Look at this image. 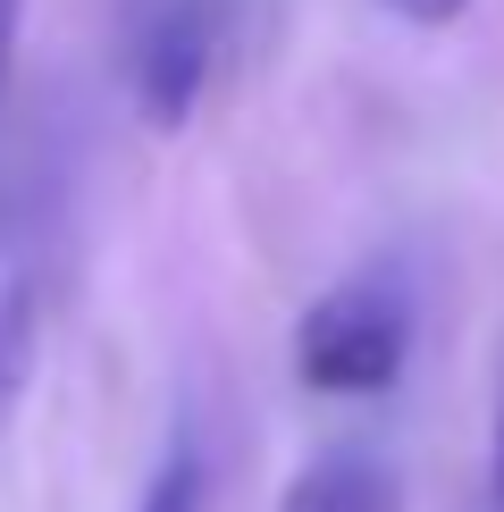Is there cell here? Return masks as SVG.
<instances>
[{
	"mask_svg": "<svg viewBox=\"0 0 504 512\" xmlns=\"http://www.w3.org/2000/svg\"><path fill=\"white\" fill-rule=\"evenodd\" d=\"M219 51H227V0H126L118 59H126V93H135L152 135H177L202 110Z\"/></svg>",
	"mask_w": 504,
	"mask_h": 512,
	"instance_id": "cell-2",
	"label": "cell"
},
{
	"mask_svg": "<svg viewBox=\"0 0 504 512\" xmlns=\"http://www.w3.org/2000/svg\"><path fill=\"white\" fill-rule=\"evenodd\" d=\"M278 512H395V479L370 454H320L311 471H294Z\"/></svg>",
	"mask_w": 504,
	"mask_h": 512,
	"instance_id": "cell-4",
	"label": "cell"
},
{
	"mask_svg": "<svg viewBox=\"0 0 504 512\" xmlns=\"http://www.w3.org/2000/svg\"><path fill=\"white\" fill-rule=\"evenodd\" d=\"M135 512H202V454H194V445H177V454L160 462V479L143 487Z\"/></svg>",
	"mask_w": 504,
	"mask_h": 512,
	"instance_id": "cell-5",
	"label": "cell"
},
{
	"mask_svg": "<svg viewBox=\"0 0 504 512\" xmlns=\"http://www.w3.org/2000/svg\"><path fill=\"white\" fill-rule=\"evenodd\" d=\"M412 353V294L395 269H362L294 319V378L311 395H378Z\"/></svg>",
	"mask_w": 504,
	"mask_h": 512,
	"instance_id": "cell-1",
	"label": "cell"
},
{
	"mask_svg": "<svg viewBox=\"0 0 504 512\" xmlns=\"http://www.w3.org/2000/svg\"><path fill=\"white\" fill-rule=\"evenodd\" d=\"M42 294H51V185L17 168V177H0V420L26 395L42 345Z\"/></svg>",
	"mask_w": 504,
	"mask_h": 512,
	"instance_id": "cell-3",
	"label": "cell"
},
{
	"mask_svg": "<svg viewBox=\"0 0 504 512\" xmlns=\"http://www.w3.org/2000/svg\"><path fill=\"white\" fill-rule=\"evenodd\" d=\"M488 479H496V504H504V395H496V445H488Z\"/></svg>",
	"mask_w": 504,
	"mask_h": 512,
	"instance_id": "cell-8",
	"label": "cell"
},
{
	"mask_svg": "<svg viewBox=\"0 0 504 512\" xmlns=\"http://www.w3.org/2000/svg\"><path fill=\"white\" fill-rule=\"evenodd\" d=\"M17 17H26V0H0V118H9V76H17Z\"/></svg>",
	"mask_w": 504,
	"mask_h": 512,
	"instance_id": "cell-7",
	"label": "cell"
},
{
	"mask_svg": "<svg viewBox=\"0 0 504 512\" xmlns=\"http://www.w3.org/2000/svg\"><path fill=\"white\" fill-rule=\"evenodd\" d=\"M378 9H395L404 26H454V17L471 9V0H378Z\"/></svg>",
	"mask_w": 504,
	"mask_h": 512,
	"instance_id": "cell-6",
	"label": "cell"
}]
</instances>
